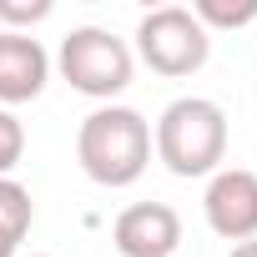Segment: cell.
Listing matches in <instances>:
<instances>
[{
  "label": "cell",
  "instance_id": "1",
  "mask_svg": "<svg viewBox=\"0 0 257 257\" xmlns=\"http://www.w3.org/2000/svg\"><path fill=\"white\" fill-rule=\"evenodd\" d=\"M76 162L96 187H132L152 167V126L132 106H96L76 132Z\"/></svg>",
  "mask_w": 257,
  "mask_h": 257
},
{
  "label": "cell",
  "instance_id": "2",
  "mask_svg": "<svg viewBox=\"0 0 257 257\" xmlns=\"http://www.w3.org/2000/svg\"><path fill=\"white\" fill-rule=\"evenodd\" d=\"M157 162L172 177H212L227 162V111L207 96H177L157 116Z\"/></svg>",
  "mask_w": 257,
  "mask_h": 257
},
{
  "label": "cell",
  "instance_id": "3",
  "mask_svg": "<svg viewBox=\"0 0 257 257\" xmlns=\"http://www.w3.org/2000/svg\"><path fill=\"white\" fill-rule=\"evenodd\" d=\"M56 66H61V76H66L71 91H81L91 101H106V106H111V96H121L126 86H132V76H137L132 46H126L121 36H111V31H101V26H76L61 41Z\"/></svg>",
  "mask_w": 257,
  "mask_h": 257
},
{
  "label": "cell",
  "instance_id": "4",
  "mask_svg": "<svg viewBox=\"0 0 257 257\" xmlns=\"http://www.w3.org/2000/svg\"><path fill=\"white\" fill-rule=\"evenodd\" d=\"M137 56L157 71V76H192L207 66L212 56V36L202 31V21L187 6H157L142 16L137 26Z\"/></svg>",
  "mask_w": 257,
  "mask_h": 257
},
{
  "label": "cell",
  "instance_id": "5",
  "mask_svg": "<svg viewBox=\"0 0 257 257\" xmlns=\"http://www.w3.org/2000/svg\"><path fill=\"white\" fill-rule=\"evenodd\" d=\"M202 212H207V227L217 237L252 242L257 237V172H247V167L212 172L207 197H202Z\"/></svg>",
  "mask_w": 257,
  "mask_h": 257
},
{
  "label": "cell",
  "instance_id": "6",
  "mask_svg": "<svg viewBox=\"0 0 257 257\" xmlns=\"http://www.w3.org/2000/svg\"><path fill=\"white\" fill-rule=\"evenodd\" d=\"M111 247L121 257H172L182 247V217L167 202H132L111 222Z\"/></svg>",
  "mask_w": 257,
  "mask_h": 257
},
{
  "label": "cell",
  "instance_id": "7",
  "mask_svg": "<svg viewBox=\"0 0 257 257\" xmlns=\"http://www.w3.org/2000/svg\"><path fill=\"white\" fill-rule=\"evenodd\" d=\"M51 81V56L41 41L21 36V31H0V106H21L36 101Z\"/></svg>",
  "mask_w": 257,
  "mask_h": 257
},
{
  "label": "cell",
  "instance_id": "8",
  "mask_svg": "<svg viewBox=\"0 0 257 257\" xmlns=\"http://www.w3.org/2000/svg\"><path fill=\"white\" fill-rule=\"evenodd\" d=\"M31 222H36L31 192H26L16 177H0V237H11V242L21 247V237L31 232Z\"/></svg>",
  "mask_w": 257,
  "mask_h": 257
},
{
  "label": "cell",
  "instance_id": "9",
  "mask_svg": "<svg viewBox=\"0 0 257 257\" xmlns=\"http://www.w3.org/2000/svg\"><path fill=\"white\" fill-rule=\"evenodd\" d=\"M192 16L202 21V31H242L257 21V0H197Z\"/></svg>",
  "mask_w": 257,
  "mask_h": 257
},
{
  "label": "cell",
  "instance_id": "10",
  "mask_svg": "<svg viewBox=\"0 0 257 257\" xmlns=\"http://www.w3.org/2000/svg\"><path fill=\"white\" fill-rule=\"evenodd\" d=\"M26 157V126L16 121V111L0 106V177H11Z\"/></svg>",
  "mask_w": 257,
  "mask_h": 257
},
{
  "label": "cell",
  "instance_id": "11",
  "mask_svg": "<svg viewBox=\"0 0 257 257\" xmlns=\"http://www.w3.org/2000/svg\"><path fill=\"white\" fill-rule=\"evenodd\" d=\"M51 16V0H0V26H36Z\"/></svg>",
  "mask_w": 257,
  "mask_h": 257
},
{
  "label": "cell",
  "instance_id": "12",
  "mask_svg": "<svg viewBox=\"0 0 257 257\" xmlns=\"http://www.w3.org/2000/svg\"><path fill=\"white\" fill-rule=\"evenodd\" d=\"M227 257H257V237H252V242H237Z\"/></svg>",
  "mask_w": 257,
  "mask_h": 257
},
{
  "label": "cell",
  "instance_id": "13",
  "mask_svg": "<svg viewBox=\"0 0 257 257\" xmlns=\"http://www.w3.org/2000/svg\"><path fill=\"white\" fill-rule=\"evenodd\" d=\"M0 257H16V242L11 237H0Z\"/></svg>",
  "mask_w": 257,
  "mask_h": 257
}]
</instances>
